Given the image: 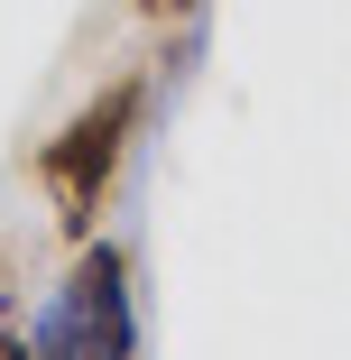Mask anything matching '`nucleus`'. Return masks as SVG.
<instances>
[{
    "mask_svg": "<svg viewBox=\"0 0 351 360\" xmlns=\"http://www.w3.org/2000/svg\"><path fill=\"white\" fill-rule=\"evenodd\" d=\"M139 120H148V75H120V84H102V93L28 158L37 194L56 203V231L93 240V222H102V203H111V185H120V158H129Z\"/></svg>",
    "mask_w": 351,
    "mask_h": 360,
    "instance_id": "f257e3e1",
    "label": "nucleus"
},
{
    "mask_svg": "<svg viewBox=\"0 0 351 360\" xmlns=\"http://www.w3.org/2000/svg\"><path fill=\"white\" fill-rule=\"evenodd\" d=\"M37 360H139V296H129V250L120 240H84L65 286L28 323Z\"/></svg>",
    "mask_w": 351,
    "mask_h": 360,
    "instance_id": "f03ea898",
    "label": "nucleus"
},
{
    "mask_svg": "<svg viewBox=\"0 0 351 360\" xmlns=\"http://www.w3.org/2000/svg\"><path fill=\"white\" fill-rule=\"evenodd\" d=\"M129 19H148V28H194L203 0H129Z\"/></svg>",
    "mask_w": 351,
    "mask_h": 360,
    "instance_id": "7ed1b4c3",
    "label": "nucleus"
},
{
    "mask_svg": "<svg viewBox=\"0 0 351 360\" xmlns=\"http://www.w3.org/2000/svg\"><path fill=\"white\" fill-rule=\"evenodd\" d=\"M0 360H37V342H28L19 323H0Z\"/></svg>",
    "mask_w": 351,
    "mask_h": 360,
    "instance_id": "20e7f679",
    "label": "nucleus"
}]
</instances>
